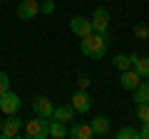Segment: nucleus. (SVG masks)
I'll return each instance as SVG.
<instances>
[{"instance_id":"nucleus-1","label":"nucleus","mask_w":149,"mask_h":139,"mask_svg":"<svg viewBox=\"0 0 149 139\" xmlns=\"http://www.w3.org/2000/svg\"><path fill=\"white\" fill-rule=\"evenodd\" d=\"M80 52L90 60H104L107 50H109V32L100 35V32H90L85 38H80Z\"/></svg>"},{"instance_id":"nucleus-2","label":"nucleus","mask_w":149,"mask_h":139,"mask_svg":"<svg viewBox=\"0 0 149 139\" xmlns=\"http://www.w3.org/2000/svg\"><path fill=\"white\" fill-rule=\"evenodd\" d=\"M22 132H25V139H47L50 137V119L45 117H32L25 122V127H22Z\"/></svg>"},{"instance_id":"nucleus-3","label":"nucleus","mask_w":149,"mask_h":139,"mask_svg":"<svg viewBox=\"0 0 149 139\" xmlns=\"http://www.w3.org/2000/svg\"><path fill=\"white\" fill-rule=\"evenodd\" d=\"M22 127H25V119H20L17 114H5V122L0 127V137L3 139H15V137H20Z\"/></svg>"},{"instance_id":"nucleus-4","label":"nucleus","mask_w":149,"mask_h":139,"mask_svg":"<svg viewBox=\"0 0 149 139\" xmlns=\"http://www.w3.org/2000/svg\"><path fill=\"white\" fill-rule=\"evenodd\" d=\"M20 107H22V99L15 95V92L8 90V92L0 95V112H3V114H17Z\"/></svg>"},{"instance_id":"nucleus-5","label":"nucleus","mask_w":149,"mask_h":139,"mask_svg":"<svg viewBox=\"0 0 149 139\" xmlns=\"http://www.w3.org/2000/svg\"><path fill=\"white\" fill-rule=\"evenodd\" d=\"M90 22H92V30L95 32L107 35V32H109V10H107V8H97V10L92 13Z\"/></svg>"},{"instance_id":"nucleus-6","label":"nucleus","mask_w":149,"mask_h":139,"mask_svg":"<svg viewBox=\"0 0 149 139\" xmlns=\"http://www.w3.org/2000/svg\"><path fill=\"white\" fill-rule=\"evenodd\" d=\"M70 104L77 114H87L92 109V97L87 95V90H77L72 97H70Z\"/></svg>"},{"instance_id":"nucleus-7","label":"nucleus","mask_w":149,"mask_h":139,"mask_svg":"<svg viewBox=\"0 0 149 139\" xmlns=\"http://www.w3.org/2000/svg\"><path fill=\"white\" fill-rule=\"evenodd\" d=\"M142 82H144V77L139 75L134 67L122 70V75H119V85H122V90H129V92H132V90H137Z\"/></svg>"},{"instance_id":"nucleus-8","label":"nucleus","mask_w":149,"mask_h":139,"mask_svg":"<svg viewBox=\"0 0 149 139\" xmlns=\"http://www.w3.org/2000/svg\"><path fill=\"white\" fill-rule=\"evenodd\" d=\"M40 13V0H20L17 3V17L20 20H32Z\"/></svg>"},{"instance_id":"nucleus-9","label":"nucleus","mask_w":149,"mask_h":139,"mask_svg":"<svg viewBox=\"0 0 149 139\" xmlns=\"http://www.w3.org/2000/svg\"><path fill=\"white\" fill-rule=\"evenodd\" d=\"M70 30L77 35V38H85V35H90V32H95L92 30V22L87 20V17H82V15H74V17H70Z\"/></svg>"},{"instance_id":"nucleus-10","label":"nucleus","mask_w":149,"mask_h":139,"mask_svg":"<svg viewBox=\"0 0 149 139\" xmlns=\"http://www.w3.org/2000/svg\"><path fill=\"white\" fill-rule=\"evenodd\" d=\"M52 109H55V104L47 99V97H35V99H32V112H35L37 117L52 119Z\"/></svg>"},{"instance_id":"nucleus-11","label":"nucleus","mask_w":149,"mask_h":139,"mask_svg":"<svg viewBox=\"0 0 149 139\" xmlns=\"http://www.w3.org/2000/svg\"><path fill=\"white\" fill-rule=\"evenodd\" d=\"M67 137H72V139H92V137H95V132H92L90 124L72 122V127L67 129Z\"/></svg>"},{"instance_id":"nucleus-12","label":"nucleus","mask_w":149,"mask_h":139,"mask_svg":"<svg viewBox=\"0 0 149 139\" xmlns=\"http://www.w3.org/2000/svg\"><path fill=\"white\" fill-rule=\"evenodd\" d=\"M129 62H132V67L137 70L142 77H149V55H129Z\"/></svg>"},{"instance_id":"nucleus-13","label":"nucleus","mask_w":149,"mask_h":139,"mask_svg":"<svg viewBox=\"0 0 149 139\" xmlns=\"http://www.w3.org/2000/svg\"><path fill=\"white\" fill-rule=\"evenodd\" d=\"M74 109H72V104H62V107H55L52 109V119H57V122H65V124H70L74 119Z\"/></svg>"},{"instance_id":"nucleus-14","label":"nucleus","mask_w":149,"mask_h":139,"mask_svg":"<svg viewBox=\"0 0 149 139\" xmlns=\"http://www.w3.org/2000/svg\"><path fill=\"white\" fill-rule=\"evenodd\" d=\"M90 127H92V132H95V137H107V134H109V119L107 117H95L90 122Z\"/></svg>"},{"instance_id":"nucleus-15","label":"nucleus","mask_w":149,"mask_h":139,"mask_svg":"<svg viewBox=\"0 0 149 139\" xmlns=\"http://www.w3.org/2000/svg\"><path fill=\"white\" fill-rule=\"evenodd\" d=\"M50 137L52 139H65L67 137V124L57 122V119H50Z\"/></svg>"},{"instance_id":"nucleus-16","label":"nucleus","mask_w":149,"mask_h":139,"mask_svg":"<svg viewBox=\"0 0 149 139\" xmlns=\"http://www.w3.org/2000/svg\"><path fill=\"white\" fill-rule=\"evenodd\" d=\"M132 95H134V102L137 104H149V85L147 82H142L137 90H132Z\"/></svg>"},{"instance_id":"nucleus-17","label":"nucleus","mask_w":149,"mask_h":139,"mask_svg":"<svg viewBox=\"0 0 149 139\" xmlns=\"http://www.w3.org/2000/svg\"><path fill=\"white\" fill-rule=\"evenodd\" d=\"M114 137H117V139H139V129H134V127H122Z\"/></svg>"},{"instance_id":"nucleus-18","label":"nucleus","mask_w":149,"mask_h":139,"mask_svg":"<svg viewBox=\"0 0 149 139\" xmlns=\"http://www.w3.org/2000/svg\"><path fill=\"white\" fill-rule=\"evenodd\" d=\"M112 65H114L119 72H122V70H129V67H132V62H129V55H114Z\"/></svg>"},{"instance_id":"nucleus-19","label":"nucleus","mask_w":149,"mask_h":139,"mask_svg":"<svg viewBox=\"0 0 149 139\" xmlns=\"http://www.w3.org/2000/svg\"><path fill=\"white\" fill-rule=\"evenodd\" d=\"M137 119L139 122H149V104H137Z\"/></svg>"},{"instance_id":"nucleus-20","label":"nucleus","mask_w":149,"mask_h":139,"mask_svg":"<svg viewBox=\"0 0 149 139\" xmlns=\"http://www.w3.org/2000/svg\"><path fill=\"white\" fill-rule=\"evenodd\" d=\"M134 38L147 40V38H149V27H147V25H137V27H134Z\"/></svg>"},{"instance_id":"nucleus-21","label":"nucleus","mask_w":149,"mask_h":139,"mask_svg":"<svg viewBox=\"0 0 149 139\" xmlns=\"http://www.w3.org/2000/svg\"><path fill=\"white\" fill-rule=\"evenodd\" d=\"M40 10H42L45 15H52V13H55V0H42V5H40Z\"/></svg>"},{"instance_id":"nucleus-22","label":"nucleus","mask_w":149,"mask_h":139,"mask_svg":"<svg viewBox=\"0 0 149 139\" xmlns=\"http://www.w3.org/2000/svg\"><path fill=\"white\" fill-rule=\"evenodd\" d=\"M8 90H10V80H8V75L0 70V95H3V92H8Z\"/></svg>"},{"instance_id":"nucleus-23","label":"nucleus","mask_w":149,"mask_h":139,"mask_svg":"<svg viewBox=\"0 0 149 139\" xmlns=\"http://www.w3.org/2000/svg\"><path fill=\"white\" fill-rule=\"evenodd\" d=\"M77 87H80V90H87V87H90V77H87V75H80V80H77Z\"/></svg>"},{"instance_id":"nucleus-24","label":"nucleus","mask_w":149,"mask_h":139,"mask_svg":"<svg viewBox=\"0 0 149 139\" xmlns=\"http://www.w3.org/2000/svg\"><path fill=\"white\" fill-rule=\"evenodd\" d=\"M139 139H149V122H142V129H139Z\"/></svg>"},{"instance_id":"nucleus-25","label":"nucleus","mask_w":149,"mask_h":139,"mask_svg":"<svg viewBox=\"0 0 149 139\" xmlns=\"http://www.w3.org/2000/svg\"><path fill=\"white\" fill-rule=\"evenodd\" d=\"M0 8H3V0H0Z\"/></svg>"},{"instance_id":"nucleus-26","label":"nucleus","mask_w":149,"mask_h":139,"mask_svg":"<svg viewBox=\"0 0 149 139\" xmlns=\"http://www.w3.org/2000/svg\"><path fill=\"white\" fill-rule=\"evenodd\" d=\"M147 80H149V77H147ZM147 85H149V82H147Z\"/></svg>"}]
</instances>
